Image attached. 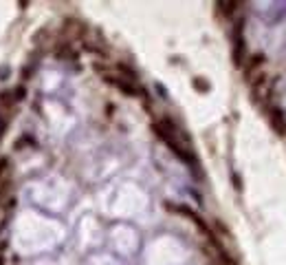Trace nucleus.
I'll return each instance as SVG.
<instances>
[{
	"label": "nucleus",
	"mask_w": 286,
	"mask_h": 265,
	"mask_svg": "<svg viewBox=\"0 0 286 265\" xmlns=\"http://www.w3.org/2000/svg\"><path fill=\"white\" fill-rule=\"evenodd\" d=\"M244 60V38H242V22H238L234 34V62L236 67H242Z\"/></svg>",
	"instance_id": "f257e3e1"
},
{
	"label": "nucleus",
	"mask_w": 286,
	"mask_h": 265,
	"mask_svg": "<svg viewBox=\"0 0 286 265\" xmlns=\"http://www.w3.org/2000/svg\"><path fill=\"white\" fill-rule=\"evenodd\" d=\"M269 117H271V126L277 135H284L286 133V120H284V113L280 108H271L269 111Z\"/></svg>",
	"instance_id": "f03ea898"
},
{
	"label": "nucleus",
	"mask_w": 286,
	"mask_h": 265,
	"mask_svg": "<svg viewBox=\"0 0 286 265\" xmlns=\"http://www.w3.org/2000/svg\"><path fill=\"white\" fill-rule=\"evenodd\" d=\"M7 188H9V177H7V159L0 161V199L5 197Z\"/></svg>",
	"instance_id": "7ed1b4c3"
},
{
	"label": "nucleus",
	"mask_w": 286,
	"mask_h": 265,
	"mask_svg": "<svg viewBox=\"0 0 286 265\" xmlns=\"http://www.w3.org/2000/svg\"><path fill=\"white\" fill-rule=\"evenodd\" d=\"M218 9L222 11V14H227V16H231L236 9H238V2H220L218 5Z\"/></svg>",
	"instance_id": "20e7f679"
},
{
	"label": "nucleus",
	"mask_w": 286,
	"mask_h": 265,
	"mask_svg": "<svg viewBox=\"0 0 286 265\" xmlns=\"http://www.w3.org/2000/svg\"><path fill=\"white\" fill-rule=\"evenodd\" d=\"M5 124H7V120H5V115L0 113V140H2V135H5Z\"/></svg>",
	"instance_id": "39448f33"
},
{
	"label": "nucleus",
	"mask_w": 286,
	"mask_h": 265,
	"mask_svg": "<svg viewBox=\"0 0 286 265\" xmlns=\"http://www.w3.org/2000/svg\"><path fill=\"white\" fill-rule=\"evenodd\" d=\"M194 84H196V87H200V88H209V84H207V82H203L200 77H196V80H194Z\"/></svg>",
	"instance_id": "423d86ee"
}]
</instances>
